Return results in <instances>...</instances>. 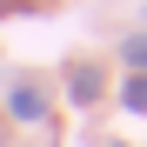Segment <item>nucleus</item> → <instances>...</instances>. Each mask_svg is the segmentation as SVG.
I'll list each match as a JSON object with an SVG mask.
<instances>
[{"mask_svg":"<svg viewBox=\"0 0 147 147\" xmlns=\"http://www.w3.org/2000/svg\"><path fill=\"white\" fill-rule=\"evenodd\" d=\"M127 107H134V114H147V80H127Z\"/></svg>","mask_w":147,"mask_h":147,"instance_id":"3","label":"nucleus"},{"mask_svg":"<svg viewBox=\"0 0 147 147\" xmlns=\"http://www.w3.org/2000/svg\"><path fill=\"white\" fill-rule=\"evenodd\" d=\"M107 147H114V140H107Z\"/></svg>","mask_w":147,"mask_h":147,"instance_id":"6","label":"nucleus"},{"mask_svg":"<svg viewBox=\"0 0 147 147\" xmlns=\"http://www.w3.org/2000/svg\"><path fill=\"white\" fill-rule=\"evenodd\" d=\"M0 147H7V134H0Z\"/></svg>","mask_w":147,"mask_h":147,"instance_id":"5","label":"nucleus"},{"mask_svg":"<svg viewBox=\"0 0 147 147\" xmlns=\"http://www.w3.org/2000/svg\"><path fill=\"white\" fill-rule=\"evenodd\" d=\"M7 107H13V120H40V114H47V94H40L34 80H20V87L7 94Z\"/></svg>","mask_w":147,"mask_h":147,"instance_id":"1","label":"nucleus"},{"mask_svg":"<svg viewBox=\"0 0 147 147\" xmlns=\"http://www.w3.org/2000/svg\"><path fill=\"white\" fill-rule=\"evenodd\" d=\"M127 60H134V67H147V34H134V40H127Z\"/></svg>","mask_w":147,"mask_h":147,"instance_id":"4","label":"nucleus"},{"mask_svg":"<svg viewBox=\"0 0 147 147\" xmlns=\"http://www.w3.org/2000/svg\"><path fill=\"white\" fill-rule=\"evenodd\" d=\"M94 94H100V74L94 67H74V100H94Z\"/></svg>","mask_w":147,"mask_h":147,"instance_id":"2","label":"nucleus"}]
</instances>
